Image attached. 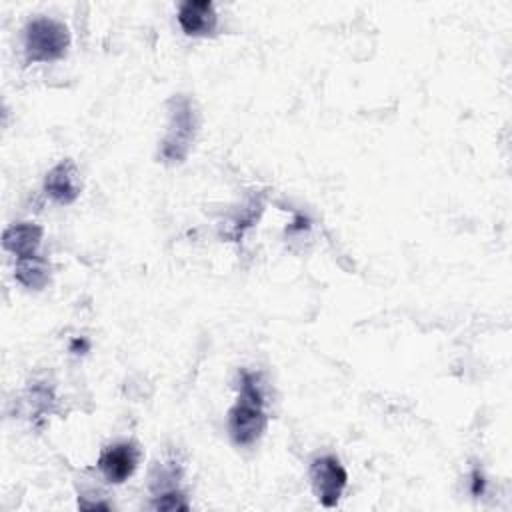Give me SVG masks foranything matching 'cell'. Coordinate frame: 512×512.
<instances>
[{"label":"cell","mask_w":512,"mask_h":512,"mask_svg":"<svg viewBox=\"0 0 512 512\" xmlns=\"http://www.w3.org/2000/svg\"><path fill=\"white\" fill-rule=\"evenodd\" d=\"M310 482L318 502L326 508H332L338 504L348 484V472L338 462V458L320 456L310 466Z\"/></svg>","instance_id":"277c9868"},{"label":"cell","mask_w":512,"mask_h":512,"mask_svg":"<svg viewBox=\"0 0 512 512\" xmlns=\"http://www.w3.org/2000/svg\"><path fill=\"white\" fill-rule=\"evenodd\" d=\"M42 234H44L42 226H38L34 222H18L4 230L2 246H4V250L12 252L16 256V260L28 258L38 252Z\"/></svg>","instance_id":"ba28073f"},{"label":"cell","mask_w":512,"mask_h":512,"mask_svg":"<svg viewBox=\"0 0 512 512\" xmlns=\"http://www.w3.org/2000/svg\"><path fill=\"white\" fill-rule=\"evenodd\" d=\"M78 508H82V510H110L112 506L108 502H84L80 498L78 500Z\"/></svg>","instance_id":"8fae6325"},{"label":"cell","mask_w":512,"mask_h":512,"mask_svg":"<svg viewBox=\"0 0 512 512\" xmlns=\"http://www.w3.org/2000/svg\"><path fill=\"white\" fill-rule=\"evenodd\" d=\"M168 130L160 142L158 158L166 164H180L188 158L200 128V112L186 94H174L166 100Z\"/></svg>","instance_id":"6da1fadb"},{"label":"cell","mask_w":512,"mask_h":512,"mask_svg":"<svg viewBox=\"0 0 512 512\" xmlns=\"http://www.w3.org/2000/svg\"><path fill=\"white\" fill-rule=\"evenodd\" d=\"M152 508L154 510H166V512H176V510H190V504L186 500V496L178 490H166V492H160L154 502H152Z\"/></svg>","instance_id":"30bf717a"},{"label":"cell","mask_w":512,"mask_h":512,"mask_svg":"<svg viewBox=\"0 0 512 512\" xmlns=\"http://www.w3.org/2000/svg\"><path fill=\"white\" fill-rule=\"evenodd\" d=\"M14 276L22 286L30 290H42L50 282V264L46 258L38 254L28 258H18Z\"/></svg>","instance_id":"9c48e42d"},{"label":"cell","mask_w":512,"mask_h":512,"mask_svg":"<svg viewBox=\"0 0 512 512\" xmlns=\"http://www.w3.org/2000/svg\"><path fill=\"white\" fill-rule=\"evenodd\" d=\"M140 460V448L134 442H116L106 446L98 456V470L112 484L128 480Z\"/></svg>","instance_id":"5b68a950"},{"label":"cell","mask_w":512,"mask_h":512,"mask_svg":"<svg viewBox=\"0 0 512 512\" xmlns=\"http://www.w3.org/2000/svg\"><path fill=\"white\" fill-rule=\"evenodd\" d=\"M46 194L58 204H72L82 190L80 172L74 160L64 158L56 166H52L44 178Z\"/></svg>","instance_id":"8992f818"},{"label":"cell","mask_w":512,"mask_h":512,"mask_svg":"<svg viewBox=\"0 0 512 512\" xmlns=\"http://www.w3.org/2000/svg\"><path fill=\"white\" fill-rule=\"evenodd\" d=\"M472 480H474V488H472V492H474V494H480V492H482V486H484L482 476H480L478 472H474V474H472Z\"/></svg>","instance_id":"7c38bea8"},{"label":"cell","mask_w":512,"mask_h":512,"mask_svg":"<svg viewBox=\"0 0 512 512\" xmlns=\"http://www.w3.org/2000/svg\"><path fill=\"white\" fill-rule=\"evenodd\" d=\"M266 424L268 416L264 412V396L258 378L250 372H242L236 404L228 412L230 438L238 446H250L262 436Z\"/></svg>","instance_id":"7a4b0ae2"},{"label":"cell","mask_w":512,"mask_h":512,"mask_svg":"<svg viewBox=\"0 0 512 512\" xmlns=\"http://www.w3.org/2000/svg\"><path fill=\"white\" fill-rule=\"evenodd\" d=\"M178 24L188 36H210L218 26V16L210 0H186L178 8Z\"/></svg>","instance_id":"52a82bcc"},{"label":"cell","mask_w":512,"mask_h":512,"mask_svg":"<svg viewBox=\"0 0 512 512\" xmlns=\"http://www.w3.org/2000/svg\"><path fill=\"white\" fill-rule=\"evenodd\" d=\"M70 32L66 24L54 18H34L24 28V56L28 64L52 62L66 54Z\"/></svg>","instance_id":"3957f363"}]
</instances>
